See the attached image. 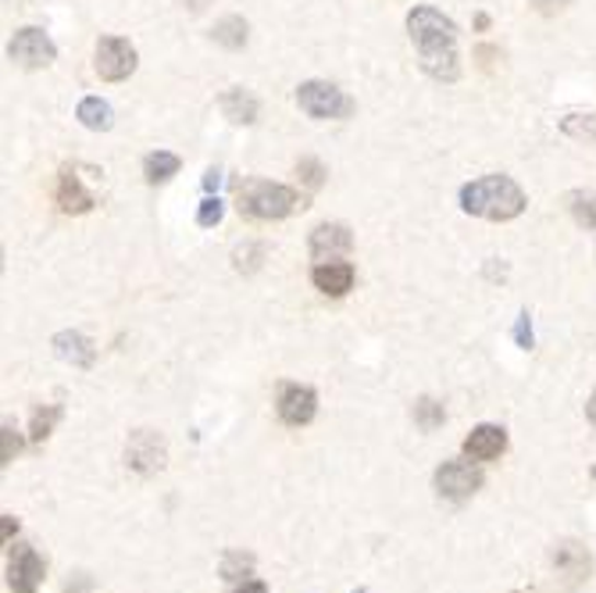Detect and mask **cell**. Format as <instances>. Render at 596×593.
<instances>
[{"label":"cell","instance_id":"obj_1","mask_svg":"<svg viewBox=\"0 0 596 593\" xmlns=\"http://www.w3.org/2000/svg\"><path fill=\"white\" fill-rule=\"evenodd\" d=\"M408 33L418 50L422 69L440 79V83H454L460 75V58H457V25L436 8H414L408 15Z\"/></svg>","mask_w":596,"mask_h":593},{"label":"cell","instance_id":"obj_2","mask_svg":"<svg viewBox=\"0 0 596 593\" xmlns=\"http://www.w3.org/2000/svg\"><path fill=\"white\" fill-rule=\"evenodd\" d=\"M525 190L511 175H482V179L468 183L460 190V208L476 219H490V222H511L525 211Z\"/></svg>","mask_w":596,"mask_h":593},{"label":"cell","instance_id":"obj_3","mask_svg":"<svg viewBox=\"0 0 596 593\" xmlns=\"http://www.w3.org/2000/svg\"><path fill=\"white\" fill-rule=\"evenodd\" d=\"M236 208L247 214V219L279 222V219H290L293 211H301L304 197L272 179H243L236 186Z\"/></svg>","mask_w":596,"mask_h":593},{"label":"cell","instance_id":"obj_4","mask_svg":"<svg viewBox=\"0 0 596 593\" xmlns=\"http://www.w3.org/2000/svg\"><path fill=\"white\" fill-rule=\"evenodd\" d=\"M296 104H301L304 115L318 118V123H325V118H347V115H354V101H350L340 86L322 83V79H311V83L296 86Z\"/></svg>","mask_w":596,"mask_h":593},{"label":"cell","instance_id":"obj_5","mask_svg":"<svg viewBox=\"0 0 596 593\" xmlns=\"http://www.w3.org/2000/svg\"><path fill=\"white\" fill-rule=\"evenodd\" d=\"M168 462V447L165 437L154 433V429H137L126 443V465L137 472V476H154Z\"/></svg>","mask_w":596,"mask_h":593},{"label":"cell","instance_id":"obj_6","mask_svg":"<svg viewBox=\"0 0 596 593\" xmlns=\"http://www.w3.org/2000/svg\"><path fill=\"white\" fill-rule=\"evenodd\" d=\"M97 75L107 79V83H121L137 72V47L121 36H104L97 44Z\"/></svg>","mask_w":596,"mask_h":593},{"label":"cell","instance_id":"obj_7","mask_svg":"<svg viewBox=\"0 0 596 593\" xmlns=\"http://www.w3.org/2000/svg\"><path fill=\"white\" fill-rule=\"evenodd\" d=\"M8 54H11V61L22 65V69H47V65L58 58L50 36L44 30H36V25H25V30H19L15 39L8 44Z\"/></svg>","mask_w":596,"mask_h":593},{"label":"cell","instance_id":"obj_8","mask_svg":"<svg viewBox=\"0 0 596 593\" xmlns=\"http://www.w3.org/2000/svg\"><path fill=\"white\" fill-rule=\"evenodd\" d=\"M436 490L446 501H468L482 490V472L471 462H443L436 468Z\"/></svg>","mask_w":596,"mask_h":593},{"label":"cell","instance_id":"obj_9","mask_svg":"<svg viewBox=\"0 0 596 593\" xmlns=\"http://www.w3.org/2000/svg\"><path fill=\"white\" fill-rule=\"evenodd\" d=\"M44 583V558L30 544H19L8 561V586L15 593H36Z\"/></svg>","mask_w":596,"mask_h":593},{"label":"cell","instance_id":"obj_10","mask_svg":"<svg viewBox=\"0 0 596 593\" xmlns=\"http://www.w3.org/2000/svg\"><path fill=\"white\" fill-rule=\"evenodd\" d=\"M315 411H318V394L311 386L287 383L279 389V419L287 426L301 429V426H307L311 419H315Z\"/></svg>","mask_w":596,"mask_h":593},{"label":"cell","instance_id":"obj_11","mask_svg":"<svg viewBox=\"0 0 596 593\" xmlns=\"http://www.w3.org/2000/svg\"><path fill=\"white\" fill-rule=\"evenodd\" d=\"M311 258L315 261H340L343 254L354 251V233L340 222H325L311 233Z\"/></svg>","mask_w":596,"mask_h":593},{"label":"cell","instance_id":"obj_12","mask_svg":"<svg viewBox=\"0 0 596 593\" xmlns=\"http://www.w3.org/2000/svg\"><path fill=\"white\" fill-rule=\"evenodd\" d=\"M507 451V429L504 426H490L482 422L468 433L465 440V454L471 457V462H493V457H500Z\"/></svg>","mask_w":596,"mask_h":593},{"label":"cell","instance_id":"obj_13","mask_svg":"<svg viewBox=\"0 0 596 593\" xmlns=\"http://www.w3.org/2000/svg\"><path fill=\"white\" fill-rule=\"evenodd\" d=\"M311 282L325 293V296H343L354 290V265L350 261H318Z\"/></svg>","mask_w":596,"mask_h":593},{"label":"cell","instance_id":"obj_14","mask_svg":"<svg viewBox=\"0 0 596 593\" xmlns=\"http://www.w3.org/2000/svg\"><path fill=\"white\" fill-rule=\"evenodd\" d=\"M54 354H58L61 361H69V365H75V369H90L93 358H97V350H93V344L83 333L65 329V333L54 336Z\"/></svg>","mask_w":596,"mask_h":593},{"label":"cell","instance_id":"obj_15","mask_svg":"<svg viewBox=\"0 0 596 593\" xmlns=\"http://www.w3.org/2000/svg\"><path fill=\"white\" fill-rule=\"evenodd\" d=\"M58 205L65 214H86L97 200H93V194L86 190L83 183H79V175L65 168L61 172V183H58Z\"/></svg>","mask_w":596,"mask_h":593},{"label":"cell","instance_id":"obj_16","mask_svg":"<svg viewBox=\"0 0 596 593\" xmlns=\"http://www.w3.org/2000/svg\"><path fill=\"white\" fill-rule=\"evenodd\" d=\"M553 565H558V572L568 575L572 583H582V579H589V550L579 547V544H561L553 550Z\"/></svg>","mask_w":596,"mask_h":593},{"label":"cell","instance_id":"obj_17","mask_svg":"<svg viewBox=\"0 0 596 593\" xmlns=\"http://www.w3.org/2000/svg\"><path fill=\"white\" fill-rule=\"evenodd\" d=\"M222 115L229 118V123H236V126L257 123V101H254V93H247L243 86L225 90L222 93Z\"/></svg>","mask_w":596,"mask_h":593},{"label":"cell","instance_id":"obj_18","mask_svg":"<svg viewBox=\"0 0 596 593\" xmlns=\"http://www.w3.org/2000/svg\"><path fill=\"white\" fill-rule=\"evenodd\" d=\"M75 118H79V123H83L86 129L104 132V129H112V104L101 101V97H86V101H79Z\"/></svg>","mask_w":596,"mask_h":593},{"label":"cell","instance_id":"obj_19","mask_svg":"<svg viewBox=\"0 0 596 593\" xmlns=\"http://www.w3.org/2000/svg\"><path fill=\"white\" fill-rule=\"evenodd\" d=\"M179 165L183 161L175 158V154H168V151H154V154H147L143 158V175H147V183H168L175 172H179Z\"/></svg>","mask_w":596,"mask_h":593},{"label":"cell","instance_id":"obj_20","mask_svg":"<svg viewBox=\"0 0 596 593\" xmlns=\"http://www.w3.org/2000/svg\"><path fill=\"white\" fill-rule=\"evenodd\" d=\"M211 36H214V44H222L229 50H239L243 44H247V22H243L239 15H229V19H222L219 25H214Z\"/></svg>","mask_w":596,"mask_h":593},{"label":"cell","instance_id":"obj_21","mask_svg":"<svg viewBox=\"0 0 596 593\" xmlns=\"http://www.w3.org/2000/svg\"><path fill=\"white\" fill-rule=\"evenodd\" d=\"M568 211L582 229H596V194L589 190H575L568 194Z\"/></svg>","mask_w":596,"mask_h":593},{"label":"cell","instance_id":"obj_22","mask_svg":"<svg viewBox=\"0 0 596 593\" xmlns=\"http://www.w3.org/2000/svg\"><path fill=\"white\" fill-rule=\"evenodd\" d=\"M61 419V408L58 404H47V408H36L33 411V426H30V440L33 443H44L54 433V422Z\"/></svg>","mask_w":596,"mask_h":593},{"label":"cell","instance_id":"obj_23","mask_svg":"<svg viewBox=\"0 0 596 593\" xmlns=\"http://www.w3.org/2000/svg\"><path fill=\"white\" fill-rule=\"evenodd\" d=\"M414 422L425 429V433H432V429H440L446 422V411H443V404L440 400H432V397H422L414 404Z\"/></svg>","mask_w":596,"mask_h":593},{"label":"cell","instance_id":"obj_24","mask_svg":"<svg viewBox=\"0 0 596 593\" xmlns=\"http://www.w3.org/2000/svg\"><path fill=\"white\" fill-rule=\"evenodd\" d=\"M561 129L572 140H596V115H564Z\"/></svg>","mask_w":596,"mask_h":593},{"label":"cell","instance_id":"obj_25","mask_svg":"<svg viewBox=\"0 0 596 593\" xmlns=\"http://www.w3.org/2000/svg\"><path fill=\"white\" fill-rule=\"evenodd\" d=\"M296 175H301V179H304V186H311V190H318V186L325 183V175H329V172H325L322 161L304 158L301 165H296Z\"/></svg>","mask_w":596,"mask_h":593},{"label":"cell","instance_id":"obj_26","mask_svg":"<svg viewBox=\"0 0 596 593\" xmlns=\"http://www.w3.org/2000/svg\"><path fill=\"white\" fill-rule=\"evenodd\" d=\"M222 214H225V205L219 197H208L204 205H200V211H197V222L204 225V229H211V225H219L222 222Z\"/></svg>","mask_w":596,"mask_h":593},{"label":"cell","instance_id":"obj_27","mask_svg":"<svg viewBox=\"0 0 596 593\" xmlns=\"http://www.w3.org/2000/svg\"><path fill=\"white\" fill-rule=\"evenodd\" d=\"M250 565H254L250 555H239V550H233V555H225L222 575H225V579H239L243 572H250Z\"/></svg>","mask_w":596,"mask_h":593},{"label":"cell","instance_id":"obj_28","mask_svg":"<svg viewBox=\"0 0 596 593\" xmlns=\"http://www.w3.org/2000/svg\"><path fill=\"white\" fill-rule=\"evenodd\" d=\"M22 451V437L11 426H4V465H11Z\"/></svg>","mask_w":596,"mask_h":593},{"label":"cell","instance_id":"obj_29","mask_svg":"<svg viewBox=\"0 0 596 593\" xmlns=\"http://www.w3.org/2000/svg\"><path fill=\"white\" fill-rule=\"evenodd\" d=\"M518 344L522 347H533V329H528V315H522V322H518Z\"/></svg>","mask_w":596,"mask_h":593},{"label":"cell","instance_id":"obj_30","mask_svg":"<svg viewBox=\"0 0 596 593\" xmlns=\"http://www.w3.org/2000/svg\"><path fill=\"white\" fill-rule=\"evenodd\" d=\"M219 183H222V172L219 168H208L204 172V190H219Z\"/></svg>","mask_w":596,"mask_h":593},{"label":"cell","instance_id":"obj_31","mask_svg":"<svg viewBox=\"0 0 596 593\" xmlns=\"http://www.w3.org/2000/svg\"><path fill=\"white\" fill-rule=\"evenodd\" d=\"M533 4H536L539 11H547V15H553V11H561V8H564V0H533Z\"/></svg>","mask_w":596,"mask_h":593},{"label":"cell","instance_id":"obj_32","mask_svg":"<svg viewBox=\"0 0 596 593\" xmlns=\"http://www.w3.org/2000/svg\"><path fill=\"white\" fill-rule=\"evenodd\" d=\"M19 533V522H15V515H4V544H11V536Z\"/></svg>","mask_w":596,"mask_h":593},{"label":"cell","instance_id":"obj_33","mask_svg":"<svg viewBox=\"0 0 596 593\" xmlns=\"http://www.w3.org/2000/svg\"><path fill=\"white\" fill-rule=\"evenodd\" d=\"M236 593H268V586H265V583H257V579H250V583H243Z\"/></svg>","mask_w":596,"mask_h":593},{"label":"cell","instance_id":"obj_34","mask_svg":"<svg viewBox=\"0 0 596 593\" xmlns=\"http://www.w3.org/2000/svg\"><path fill=\"white\" fill-rule=\"evenodd\" d=\"M586 419H589V426L596 429V389H593V397H589V404H586Z\"/></svg>","mask_w":596,"mask_h":593},{"label":"cell","instance_id":"obj_35","mask_svg":"<svg viewBox=\"0 0 596 593\" xmlns=\"http://www.w3.org/2000/svg\"><path fill=\"white\" fill-rule=\"evenodd\" d=\"M354 593H364V590H354Z\"/></svg>","mask_w":596,"mask_h":593}]
</instances>
